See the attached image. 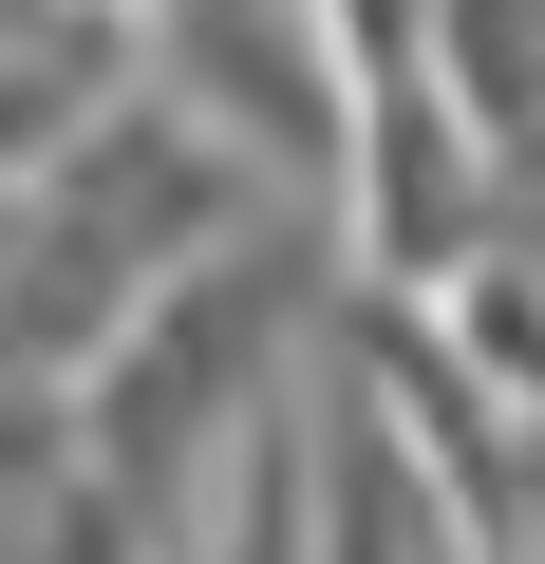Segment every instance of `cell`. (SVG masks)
<instances>
[{"instance_id": "6da1fadb", "label": "cell", "mask_w": 545, "mask_h": 564, "mask_svg": "<svg viewBox=\"0 0 545 564\" xmlns=\"http://www.w3.org/2000/svg\"><path fill=\"white\" fill-rule=\"evenodd\" d=\"M132 20H151V95H188L226 151H263L302 207H339L358 95H377L358 0H132Z\"/></svg>"}, {"instance_id": "7a4b0ae2", "label": "cell", "mask_w": 545, "mask_h": 564, "mask_svg": "<svg viewBox=\"0 0 545 564\" xmlns=\"http://www.w3.org/2000/svg\"><path fill=\"white\" fill-rule=\"evenodd\" d=\"M508 564H545V433H526V489H508Z\"/></svg>"}, {"instance_id": "3957f363", "label": "cell", "mask_w": 545, "mask_h": 564, "mask_svg": "<svg viewBox=\"0 0 545 564\" xmlns=\"http://www.w3.org/2000/svg\"><path fill=\"white\" fill-rule=\"evenodd\" d=\"M20 188H39V170H0V245H20Z\"/></svg>"}]
</instances>
